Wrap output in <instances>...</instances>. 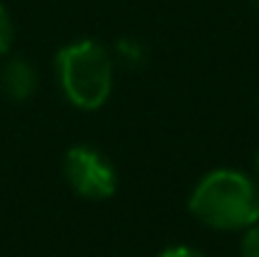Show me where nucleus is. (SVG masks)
<instances>
[{
    "label": "nucleus",
    "instance_id": "1",
    "mask_svg": "<svg viewBox=\"0 0 259 257\" xmlns=\"http://www.w3.org/2000/svg\"><path fill=\"white\" fill-rule=\"evenodd\" d=\"M189 212L211 230L237 232L259 219L257 184L234 169L209 171L189 197Z\"/></svg>",
    "mask_w": 259,
    "mask_h": 257
},
{
    "label": "nucleus",
    "instance_id": "2",
    "mask_svg": "<svg viewBox=\"0 0 259 257\" xmlns=\"http://www.w3.org/2000/svg\"><path fill=\"white\" fill-rule=\"evenodd\" d=\"M63 96L81 111L101 108L113 91V61L96 41H73L56 56Z\"/></svg>",
    "mask_w": 259,
    "mask_h": 257
},
{
    "label": "nucleus",
    "instance_id": "3",
    "mask_svg": "<svg viewBox=\"0 0 259 257\" xmlns=\"http://www.w3.org/2000/svg\"><path fill=\"white\" fill-rule=\"evenodd\" d=\"M63 174L71 189L83 199H108L118 187L113 164L91 146L68 149L63 159Z\"/></svg>",
    "mask_w": 259,
    "mask_h": 257
},
{
    "label": "nucleus",
    "instance_id": "4",
    "mask_svg": "<svg viewBox=\"0 0 259 257\" xmlns=\"http://www.w3.org/2000/svg\"><path fill=\"white\" fill-rule=\"evenodd\" d=\"M0 86L8 98L25 101L33 96V91L38 86V74L25 58H10L0 74Z\"/></svg>",
    "mask_w": 259,
    "mask_h": 257
},
{
    "label": "nucleus",
    "instance_id": "5",
    "mask_svg": "<svg viewBox=\"0 0 259 257\" xmlns=\"http://www.w3.org/2000/svg\"><path fill=\"white\" fill-rule=\"evenodd\" d=\"M242 257H259V225L257 222L252 227H247V232L242 237Z\"/></svg>",
    "mask_w": 259,
    "mask_h": 257
},
{
    "label": "nucleus",
    "instance_id": "6",
    "mask_svg": "<svg viewBox=\"0 0 259 257\" xmlns=\"http://www.w3.org/2000/svg\"><path fill=\"white\" fill-rule=\"evenodd\" d=\"M10 43H13V23H10L8 10L0 5V56L10 48Z\"/></svg>",
    "mask_w": 259,
    "mask_h": 257
},
{
    "label": "nucleus",
    "instance_id": "7",
    "mask_svg": "<svg viewBox=\"0 0 259 257\" xmlns=\"http://www.w3.org/2000/svg\"><path fill=\"white\" fill-rule=\"evenodd\" d=\"M159 257H206L201 255L199 250H194V247H184V245H179V247H169V250H164Z\"/></svg>",
    "mask_w": 259,
    "mask_h": 257
},
{
    "label": "nucleus",
    "instance_id": "8",
    "mask_svg": "<svg viewBox=\"0 0 259 257\" xmlns=\"http://www.w3.org/2000/svg\"><path fill=\"white\" fill-rule=\"evenodd\" d=\"M257 171H259V152H257Z\"/></svg>",
    "mask_w": 259,
    "mask_h": 257
}]
</instances>
